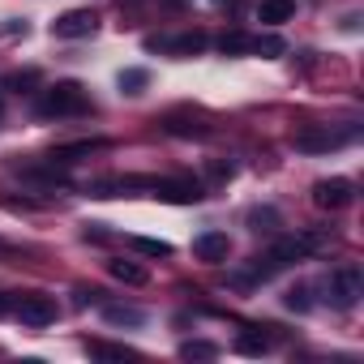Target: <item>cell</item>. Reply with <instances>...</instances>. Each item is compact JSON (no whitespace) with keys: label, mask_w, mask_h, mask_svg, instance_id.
Returning a JSON list of instances; mask_svg holds the SVG:
<instances>
[{"label":"cell","mask_w":364,"mask_h":364,"mask_svg":"<svg viewBox=\"0 0 364 364\" xmlns=\"http://www.w3.org/2000/svg\"><path fill=\"white\" fill-rule=\"evenodd\" d=\"M321 245V236H313V232H296V236H279L257 262H253V270L249 274H240V283H253V279H270V274H279L283 266H291V262H304L313 249Z\"/></svg>","instance_id":"cell-1"},{"label":"cell","mask_w":364,"mask_h":364,"mask_svg":"<svg viewBox=\"0 0 364 364\" xmlns=\"http://www.w3.org/2000/svg\"><path fill=\"white\" fill-rule=\"evenodd\" d=\"M86 107H90V99L77 82H60L39 99V116H82Z\"/></svg>","instance_id":"cell-2"},{"label":"cell","mask_w":364,"mask_h":364,"mask_svg":"<svg viewBox=\"0 0 364 364\" xmlns=\"http://www.w3.org/2000/svg\"><path fill=\"white\" fill-rule=\"evenodd\" d=\"M347 141H351V133H338L330 124H304L291 133V146L304 154H330V150H343Z\"/></svg>","instance_id":"cell-3"},{"label":"cell","mask_w":364,"mask_h":364,"mask_svg":"<svg viewBox=\"0 0 364 364\" xmlns=\"http://www.w3.org/2000/svg\"><path fill=\"white\" fill-rule=\"evenodd\" d=\"M326 291H330V304L334 309H355L360 296H364V279H360L355 266H343V270H334L326 279Z\"/></svg>","instance_id":"cell-4"},{"label":"cell","mask_w":364,"mask_h":364,"mask_svg":"<svg viewBox=\"0 0 364 364\" xmlns=\"http://www.w3.org/2000/svg\"><path fill=\"white\" fill-rule=\"evenodd\" d=\"M14 313H18V321L31 326V330H43V326H52V321L60 317V309H56L52 296H22V300L14 304Z\"/></svg>","instance_id":"cell-5"},{"label":"cell","mask_w":364,"mask_h":364,"mask_svg":"<svg viewBox=\"0 0 364 364\" xmlns=\"http://www.w3.org/2000/svg\"><path fill=\"white\" fill-rule=\"evenodd\" d=\"M95 31H99V18L90 9H69V14H60L52 22V35L56 39H90Z\"/></svg>","instance_id":"cell-6"},{"label":"cell","mask_w":364,"mask_h":364,"mask_svg":"<svg viewBox=\"0 0 364 364\" xmlns=\"http://www.w3.org/2000/svg\"><path fill=\"white\" fill-rule=\"evenodd\" d=\"M351 180H343V176H330V180H317L313 185V202L321 206V210H343V206H351Z\"/></svg>","instance_id":"cell-7"},{"label":"cell","mask_w":364,"mask_h":364,"mask_svg":"<svg viewBox=\"0 0 364 364\" xmlns=\"http://www.w3.org/2000/svg\"><path fill=\"white\" fill-rule=\"evenodd\" d=\"M193 253L202 262H228L232 257V240H228V232H202L193 240Z\"/></svg>","instance_id":"cell-8"},{"label":"cell","mask_w":364,"mask_h":364,"mask_svg":"<svg viewBox=\"0 0 364 364\" xmlns=\"http://www.w3.org/2000/svg\"><path fill=\"white\" fill-rule=\"evenodd\" d=\"M163 129L176 133V137H206V133H210V124H206L202 116H185V112H171V116L163 120Z\"/></svg>","instance_id":"cell-9"},{"label":"cell","mask_w":364,"mask_h":364,"mask_svg":"<svg viewBox=\"0 0 364 364\" xmlns=\"http://www.w3.org/2000/svg\"><path fill=\"white\" fill-rule=\"evenodd\" d=\"M146 48H163V52H176V56H198L206 48V35H176V39H150Z\"/></svg>","instance_id":"cell-10"},{"label":"cell","mask_w":364,"mask_h":364,"mask_svg":"<svg viewBox=\"0 0 364 364\" xmlns=\"http://www.w3.org/2000/svg\"><path fill=\"white\" fill-rule=\"evenodd\" d=\"M257 18H262L266 26H283V22L296 18V0H262V5H257Z\"/></svg>","instance_id":"cell-11"},{"label":"cell","mask_w":364,"mask_h":364,"mask_svg":"<svg viewBox=\"0 0 364 364\" xmlns=\"http://www.w3.org/2000/svg\"><path fill=\"white\" fill-rule=\"evenodd\" d=\"M107 274L120 279V283H129V287H141V283L150 279L146 266H137V262H107Z\"/></svg>","instance_id":"cell-12"},{"label":"cell","mask_w":364,"mask_h":364,"mask_svg":"<svg viewBox=\"0 0 364 364\" xmlns=\"http://www.w3.org/2000/svg\"><path fill=\"white\" fill-rule=\"evenodd\" d=\"M236 351H245V355H266V351H270V334H262V330H240V334H236Z\"/></svg>","instance_id":"cell-13"},{"label":"cell","mask_w":364,"mask_h":364,"mask_svg":"<svg viewBox=\"0 0 364 364\" xmlns=\"http://www.w3.org/2000/svg\"><path fill=\"white\" fill-rule=\"evenodd\" d=\"M103 317H107L112 326H141V321H146V313H141V309H129V304H107Z\"/></svg>","instance_id":"cell-14"},{"label":"cell","mask_w":364,"mask_h":364,"mask_svg":"<svg viewBox=\"0 0 364 364\" xmlns=\"http://www.w3.org/2000/svg\"><path fill=\"white\" fill-rule=\"evenodd\" d=\"M86 351L95 360H137L133 347H120V343H86Z\"/></svg>","instance_id":"cell-15"},{"label":"cell","mask_w":364,"mask_h":364,"mask_svg":"<svg viewBox=\"0 0 364 364\" xmlns=\"http://www.w3.org/2000/svg\"><path fill=\"white\" fill-rule=\"evenodd\" d=\"M129 245H133L141 257H171V245H167V240H154V236H133Z\"/></svg>","instance_id":"cell-16"},{"label":"cell","mask_w":364,"mask_h":364,"mask_svg":"<svg viewBox=\"0 0 364 364\" xmlns=\"http://www.w3.org/2000/svg\"><path fill=\"white\" fill-rule=\"evenodd\" d=\"M180 355H185V360H215L219 347L206 343V338H189V343H180Z\"/></svg>","instance_id":"cell-17"},{"label":"cell","mask_w":364,"mask_h":364,"mask_svg":"<svg viewBox=\"0 0 364 364\" xmlns=\"http://www.w3.org/2000/svg\"><path fill=\"white\" fill-rule=\"evenodd\" d=\"M146 82H150L146 69H124V73H120V90H124V95H141Z\"/></svg>","instance_id":"cell-18"},{"label":"cell","mask_w":364,"mask_h":364,"mask_svg":"<svg viewBox=\"0 0 364 364\" xmlns=\"http://www.w3.org/2000/svg\"><path fill=\"white\" fill-rule=\"evenodd\" d=\"M99 146H103V141H73V146H60L52 159H56V163H73V159H82V154H90V150H99Z\"/></svg>","instance_id":"cell-19"},{"label":"cell","mask_w":364,"mask_h":364,"mask_svg":"<svg viewBox=\"0 0 364 364\" xmlns=\"http://www.w3.org/2000/svg\"><path fill=\"white\" fill-rule=\"evenodd\" d=\"M249 52H257V56H283V39L257 35V39H249Z\"/></svg>","instance_id":"cell-20"},{"label":"cell","mask_w":364,"mask_h":364,"mask_svg":"<svg viewBox=\"0 0 364 364\" xmlns=\"http://www.w3.org/2000/svg\"><path fill=\"white\" fill-rule=\"evenodd\" d=\"M219 52H223V56L249 52V35H240V31H232V35H219Z\"/></svg>","instance_id":"cell-21"},{"label":"cell","mask_w":364,"mask_h":364,"mask_svg":"<svg viewBox=\"0 0 364 364\" xmlns=\"http://www.w3.org/2000/svg\"><path fill=\"white\" fill-rule=\"evenodd\" d=\"M287 309H296V313H309V309H313V300H309V287H291V291H287Z\"/></svg>","instance_id":"cell-22"},{"label":"cell","mask_w":364,"mask_h":364,"mask_svg":"<svg viewBox=\"0 0 364 364\" xmlns=\"http://www.w3.org/2000/svg\"><path fill=\"white\" fill-rule=\"evenodd\" d=\"M35 82H39V73H14V77H9L14 90H18V86H35Z\"/></svg>","instance_id":"cell-23"},{"label":"cell","mask_w":364,"mask_h":364,"mask_svg":"<svg viewBox=\"0 0 364 364\" xmlns=\"http://www.w3.org/2000/svg\"><path fill=\"white\" fill-rule=\"evenodd\" d=\"M9 309H14V304H9V296H5V291H0V317H5Z\"/></svg>","instance_id":"cell-24"}]
</instances>
